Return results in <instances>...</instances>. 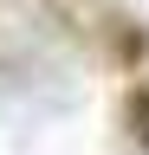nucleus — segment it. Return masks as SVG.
I'll list each match as a JSON object with an SVG mask.
<instances>
[{
  "label": "nucleus",
  "instance_id": "obj_1",
  "mask_svg": "<svg viewBox=\"0 0 149 155\" xmlns=\"http://www.w3.org/2000/svg\"><path fill=\"white\" fill-rule=\"evenodd\" d=\"M130 136L143 142V155H149V84H136L130 91Z\"/></svg>",
  "mask_w": 149,
  "mask_h": 155
}]
</instances>
